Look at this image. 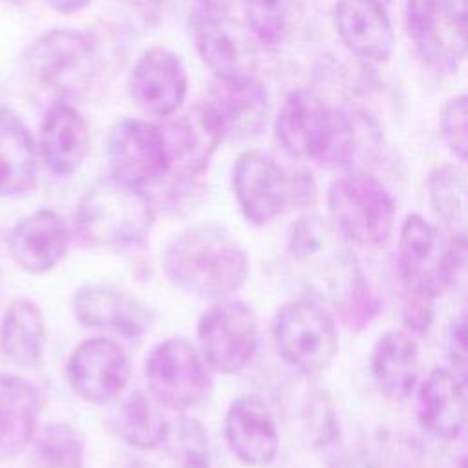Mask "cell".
<instances>
[{
  "mask_svg": "<svg viewBox=\"0 0 468 468\" xmlns=\"http://www.w3.org/2000/svg\"><path fill=\"white\" fill-rule=\"evenodd\" d=\"M165 274L190 292L227 298L247 280L249 256L223 229L203 225L183 230L163 256Z\"/></svg>",
  "mask_w": 468,
  "mask_h": 468,
  "instance_id": "1",
  "label": "cell"
},
{
  "mask_svg": "<svg viewBox=\"0 0 468 468\" xmlns=\"http://www.w3.org/2000/svg\"><path fill=\"white\" fill-rule=\"evenodd\" d=\"M274 130L287 154L324 166H347L358 150L351 117L307 88L289 91L276 115Z\"/></svg>",
  "mask_w": 468,
  "mask_h": 468,
  "instance_id": "2",
  "label": "cell"
},
{
  "mask_svg": "<svg viewBox=\"0 0 468 468\" xmlns=\"http://www.w3.org/2000/svg\"><path fill=\"white\" fill-rule=\"evenodd\" d=\"M154 208L146 192L115 176L97 179L80 197L77 234L95 247H124L146 238Z\"/></svg>",
  "mask_w": 468,
  "mask_h": 468,
  "instance_id": "3",
  "label": "cell"
},
{
  "mask_svg": "<svg viewBox=\"0 0 468 468\" xmlns=\"http://www.w3.org/2000/svg\"><path fill=\"white\" fill-rule=\"evenodd\" d=\"M22 66L27 80L57 102L79 99L95 79V40L80 29L46 31L27 46Z\"/></svg>",
  "mask_w": 468,
  "mask_h": 468,
  "instance_id": "4",
  "label": "cell"
},
{
  "mask_svg": "<svg viewBox=\"0 0 468 468\" xmlns=\"http://www.w3.org/2000/svg\"><path fill=\"white\" fill-rule=\"evenodd\" d=\"M329 221L360 247H378L393 232L395 203L386 186L362 170L335 179L327 190Z\"/></svg>",
  "mask_w": 468,
  "mask_h": 468,
  "instance_id": "5",
  "label": "cell"
},
{
  "mask_svg": "<svg viewBox=\"0 0 468 468\" xmlns=\"http://www.w3.org/2000/svg\"><path fill=\"white\" fill-rule=\"evenodd\" d=\"M404 24L431 69L453 71L468 55V0H406Z\"/></svg>",
  "mask_w": 468,
  "mask_h": 468,
  "instance_id": "6",
  "label": "cell"
},
{
  "mask_svg": "<svg viewBox=\"0 0 468 468\" xmlns=\"http://www.w3.org/2000/svg\"><path fill=\"white\" fill-rule=\"evenodd\" d=\"M278 355L302 373L325 369L338 351V331L333 316L313 300L283 303L272 322Z\"/></svg>",
  "mask_w": 468,
  "mask_h": 468,
  "instance_id": "7",
  "label": "cell"
},
{
  "mask_svg": "<svg viewBox=\"0 0 468 468\" xmlns=\"http://www.w3.org/2000/svg\"><path fill=\"white\" fill-rule=\"evenodd\" d=\"M397 267L408 294L435 300L453 282V249L433 223L410 214L399 232Z\"/></svg>",
  "mask_w": 468,
  "mask_h": 468,
  "instance_id": "8",
  "label": "cell"
},
{
  "mask_svg": "<svg viewBox=\"0 0 468 468\" xmlns=\"http://www.w3.org/2000/svg\"><path fill=\"white\" fill-rule=\"evenodd\" d=\"M146 380L155 399L174 410L196 408L212 391L207 360L194 344L179 336L166 338L150 351Z\"/></svg>",
  "mask_w": 468,
  "mask_h": 468,
  "instance_id": "9",
  "label": "cell"
},
{
  "mask_svg": "<svg viewBox=\"0 0 468 468\" xmlns=\"http://www.w3.org/2000/svg\"><path fill=\"white\" fill-rule=\"evenodd\" d=\"M258 320L239 300H219L203 311L197 322L199 351L207 364L219 373L243 369L258 349Z\"/></svg>",
  "mask_w": 468,
  "mask_h": 468,
  "instance_id": "10",
  "label": "cell"
},
{
  "mask_svg": "<svg viewBox=\"0 0 468 468\" xmlns=\"http://www.w3.org/2000/svg\"><path fill=\"white\" fill-rule=\"evenodd\" d=\"M112 176L146 190L172 170L166 133L144 119H121L108 135Z\"/></svg>",
  "mask_w": 468,
  "mask_h": 468,
  "instance_id": "11",
  "label": "cell"
},
{
  "mask_svg": "<svg viewBox=\"0 0 468 468\" xmlns=\"http://www.w3.org/2000/svg\"><path fill=\"white\" fill-rule=\"evenodd\" d=\"M190 33L201 62L216 79L254 77L250 38L227 7L199 4L190 16Z\"/></svg>",
  "mask_w": 468,
  "mask_h": 468,
  "instance_id": "12",
  "label": "cell"
},
{
  "mask_svg": "<svg viewBox=\"0 0 468 468\" xmlns=\"http://www.w3.org/2000/svg\"><path fill=\"white\" fill-rule=\"evenodd\" d=\"M132 364L126 351L106 336L82 342L69 355L66 375L71 389L91 404L115 400L126 388Z\"/></svg>",
  "mask_w": 468,
  "mask_h": 468,
  "instance_id": "13",
  "label": "cell"
},
{
  "mask_svg": "<svg viewBox=\"0 0 468 468\" xmlns=\"http://www.w3.org/2000/svg\"><path fill=\"white\" fill-rule=\"evenodd\" d=\"M186 90L188 79L181 58L163 46L143 51L128 77L132 101L154 117L174 115L183 106Z\"/></svg>",
  "mask_w": 468,
  "mask_h": 468,
  "instance_id": "14",
  "label": "cell"
},
{
  "mask_svg": "<svg viewBox=\"0 0 468 468\" xmlns=\"http://www.w3.org/2000/svg\"><path fill=\"white\" fill-rule=\"evenodd\" d=\"M234 194L239 210L252 225H267L289 203V177L261 150L243 152L234 165Z\"/></svg>",
  "mask_w": 468,
  "mask_h": 468,
  "instance_id": "15",
  "label": "cell"
},
{
  "mask_svg": "<svg viewBox=\"0 0 468 468\" xmlns=\"http://www.w3.org/2000/svg\"><path fill=\"white\" fill-rule=\"evenodd\" d=\"M225 441L236 459L249 466H265L274 461L280 435L267 402L247 393L232 400L223 422Z\"/></svg>",
  "mask_w": 468,
  "mask_h": 468,
  "instance_id": "16",
  "label": "cell"
},
{
  "mask_svg": "<svg viewBox=\"0 0 468 468\" xmlns=\"http://www.w3.org/2000/svg\"><path fill=\"white\" fill-rule=\"evenodd\" d=\"M333 22L344 46L358 58L373 64L389 60L395 33L386 5L377 0H336Z\"/></svg>",
  "mask_w": 468,
  "mask_h": 468,
  "instance_id": "17",
  "label": "cell"
},
{
  "mask_svg": "<svg viewBox=\"0 0 468 468\" xmlns=\"http://www.w3.org/2000/svg\"><path fill=\"white\" fill-rule=\"evenodd\" d=\"M77 320L93 329H108L124 336H141L154 322L152 311L122 289L110 283H88L73 296Z\"/></svg>",
  "mask_w": 468,
  "mask_h": 468,
  "instance_id": "18",
  "label": "cell"
},
{
  "mask_svg": "<svg viewBox=\"0 0 468 468\" xmlns=\"http://www.w3.org/2000/svg\"><path fill=\"white\" fill-rule=\"evenodd\" d=\"M205 101L216 113L227 139H250L267 124L269 95L256 77L216 79Z\"/></svg>",
  "mask_w": 468,
  "mask_h": 468,
  "instance_id": "19",
  "label": "cell"
},
{
  "mask_svg": "<svg viewBox=\"0 0 468 468\" xmlns=\"http://www.w3.org/2000/svg\"><path fill=\"white\" fill-rule=\"evenodd\" d=\"M13 261L29 274L55 269L68 252V230L62 218L49 208L35 210L13 227L9 234Z\"/></svg>",
  "mask_w": 468,
  "mask_h": 468,
  "instance_id": "20",
  "label": "cell"
},
{
  "mask_svg": "<svg viewBox=\"0 0 468 468\" xmlns=\"http://www.w3.org/2000/svg\"><path fill=\"white\" fill-rule=\"evenodd\" d=\"M165 133L170 148L172 168L183 179L199 176L208 166L221 141L227 139L207 101L192 106Z\"/></svg>",
  "mask_w": 468,
  "mask_h": 468,
  "instance_id": "21",
  "label": "cell"
},
{
  "mask_svg": "<svg viewBox=\"0 0 468 468\" xmlns=\"http://www.w3.org/2000/svg\"><path fill=\"white\" fill-rule=\"evenodd\" d=\"M466 386L450 367L430 371L417 389V415L426 431L442 441L457 439L468 420Z\"/></svg>",
  "mask_w": 468,
  "mask_h": 468,
  "instance_id": "22",
  "label": "cell"
},
{
  "mask_svg": "<svg viewBox=\"0 0 468 468\" xmlns=\"http://www.w3.org/2000/svg\"><path fill=\"white\" fill-rule=\"evenodd\" d=\"M90 150V126L66 101L53 102L40 128V152L48 168L58 176L77 172Z\"/></svg>",
  "mask_w": 468,
  "mask_h": 468,
  "instance_id": "23",
  "label": "cell"
},
{
  "mask_svg": "<svg viewBox=\"0 0 468 468\" xmlns=\"http://www.w3.org/2000/svg\"><path fill=\"white\" fill-rule=\"evenodd\" d=\"M369 371L377 388L391 400L408 399L420 378L419 346L406 331H386L373 346Z\"/></svg>",
  "mask_w": 468,
  "mask_h": 468,
  "instance_id": "24",
  "label": "cell"
},
{
  "mask_svg": "<svg viewBox=\"0 0 468 468\" xmlns=\"http://www.w3.org/2000/svg\"><path fill=\"white\" fill-rule=\"evenodd\" d=\"M38 174L37 144L22 117L0 106V196H20L33 188Z\"/></svg>",
  "mask_w": 468,
  "mask_h": 468,
  "instance_id": "25",
  "label": "cell"
},
{
  "mask_svg": "<svg viewBox=\"0 0 468 468\" xmlns=\"http://www.w3.org/2000/svg\"><path fill=\"white\" fill-rule=\"evenodd\" d=\"M38 413L37 388L22 377L0 375V457H15L31 442Z\"/></svg>",
  "mask_w": 468,
  "mask_h": 468,
  "instance_id": "26",
  "label": "cell"
},
{
  "mask_svg": "<svg viewBox=\"0 0 468 468\" xmlns=\"http://www.w3.org/2000/svg\"><path fill=\"white\" fill-rule=\"evenodd\" d=\"M430 205L450 238L468 247V170L455 165H441L426 177Z\"/></svg>",
  "mask_w": 468,
  "mask_h": 468,
  "instance_id": "27",
  "label": "cell"
},
{
  "mask_svg": "<svg viewBox=\"0 0 468 468\" xmlns=\"http://www.w3.org/2000/svg\"><path fill=\"white\" fill-rule=\"evenodd\" d=\"M46 327L37 303L15 300L4 313L0 324V347L4 355L18 366H35L44 349Z\"/></svg>",
  "mask_w": 468,
  "mask_h": 468,
  "instance_id": "28",
  "label": "cell"
},
{
  "mask_svg": "<svg viewBox=\"0 0 468 468\" xmlns=\"http://www.w3.org/2000/svg\"><path fill=\"white\" fill-rule=\"evenodd\" d=\"M113 430L130 446L152 450L165 444L170 426L148 395L130 391L115 410Z\"/></svg>",
  "mask_w": 468,
  "mask_h": 468,
  "instance_id": "29",
  "label": "cell"
},
{
  "mask_svg": "<svg viewBox=\"0 0 468 468\" xmlns=\"http://www.w3.org/2000/svg\"><path fill=\"white\" fill-rule=\"evenodd\" d=\"M344 239L331 221L318 214L300 216L289 230V254L302 265H320L336 250L342 249Z\"/></svg>",
  "mask_w": 468,
  "mask_h": 468,
  "instance_id": "30",
  "label": "cell"
},
{
  "mask_svg": "<svg viewBox=\"0 0 468 468\" xmlns=\"http://www.w3.org/2000/svg\"><path fill=\"white\" fill-rule=\"evenodd\" d=\"M31 459L35 468H82L80 435L66 422L46 424L33 441Z\"/></svg>",
  "mask_w": 468,
  "mask_h": 468,
  "instance_id": "31",
  "label": "cell"
},
{
  "mask_svg": "<svg viewBox=\"0 0 468 468\" xmlns=\"http://www.w3.org/2000/svg\"><path fill=\"white\" fill-rule=\"evenodd\" d=\"M296 11V0H243L247 27L260 44L272 48L287 37Z\"/></svg>",
  "mask_w": 468,
  "mask_h": 468,
  "instance_id": "32",
  "label": "cell"
},
{
  "mask_svg": "<svg viewBox=\"0 0 468 468\" xmlns=\"http://www.w3.org/2000/svg\"><path fill=\"white\" fill-rule=\"evenodd\" d=\"M439 126L448 150L468 163V93L455 95L442 106Z\"/></svg>",
  "mask_w": 468,
  "mask_h": 468,
  "instance_id": "33",
  "label": "cell"
},
{
  "mask_svg": "<svg viewBox=\"0 0 468 468\" xmlns=\"http://www.w3.org/2000/svg\"><path fill=\"white\" fill-rule=\"evenodd\" d=\"M172 441V455L177 459L181 468H208V442L207 433L199 422L186 420L177 426Z\"/></svg>",
  "mask_w": 468,
  "mask_h": 468,
  "instance_id": "34",
  "label": "cell"
},
{
  "mask_svg": "<svg viewBox=\"0 0 468 468\" xmlns=\"http://www.w3.org/2000/svg\"><path fill=\"white\" fill-rule=\"evenodd\" d=\"M450 369L468 388V314L450 322L444 338Z\"/></svg>",
  "mask_w": 468,
  "mask_h": 468,
  "instance_id": "35",
  "label": "cell"
},
{
  "mask_svg": "<svg viewBox=\"0 0 468 468\" xmlns=\"http://www.w3.org/2000/svg\"><path fill=\"white\" fill-rule=\"evenodd\" d=\"M402 318L411 333H424L433 320V300L408 294Z\"/></svg>",
  "mask_w": 468,
  "mask_h": 468,
  "instance_id": "36",
  "label": "cell"
},
{
  "mask_svg": "<svg viewBox=\"0 0 468 468\" xmlns=\"http://www.w3.org/2000/svg\"><path fill=\"white\" fill-rule=\"evenodd\" d=\"M289 201L294 207H313L316 203V183L309 170L302 168L289 177Z\"/></svg>",
  "mask_w": 468,
  "mask_h": 468,
  "instance_id": "37",
  "label": "cell"
},
{
  "mask_svg": "<svg viewBox=\"0 0 468 468\" xmlns=\"http://www.w3.org/2000/svg\"><path fill=\"white\" fill-rule=\"evenodd\" d=\"M126 4L141 18L143 24L155 27L163 18L166 0H126Z\"/></svg>",
  "mask_w": 468,
  "mask_h": 468,
  "instance_id": "38",
  "label": "cell"
},
{
  "mask_svg": "<svg viewBox=\"0 0 468 468\" xmlns=\"http://www.w3.org/2000/svg\"><path fill=\"white\" fill-rule=\"evenodd\" d=\"M48 5L62 15H73L80 9H84L91 0H46Z\"/></svg>",
  "mask_w": 468,
  "mask_h": 468,
  "instance_id": "39",
  "label": "cell"
},
{
  "mask_svg": "<svg viewBox=\"0 0 468 468\" xmlns=\"http://www.w3.org/2000/svg\"><path fill=\"white\" fill-rule=\"evenodd\" d=\"M232 0H201V4H207V5H218V7H229Z\"/></svg>",
  "mask_w": 468,
  "mask_h": 468,
  "instance_id": "40",
  "label": "cell"
},
{
  "mask_svg": "<svg viewBox=\"0 0 468 468\" xmlns=\"http://www.w3.org/2000/svg\"><path fill=\"white\" fill-rule=\"evenodd\" d=\"M377 2H380V4H382V5H388V4H389V2H391V0H377Z\"/></svg>",
  "mask_w": 468,
  "mask_h": 468,
  "instance_id": "41",
  "label": "cell"
}]
</instances>
